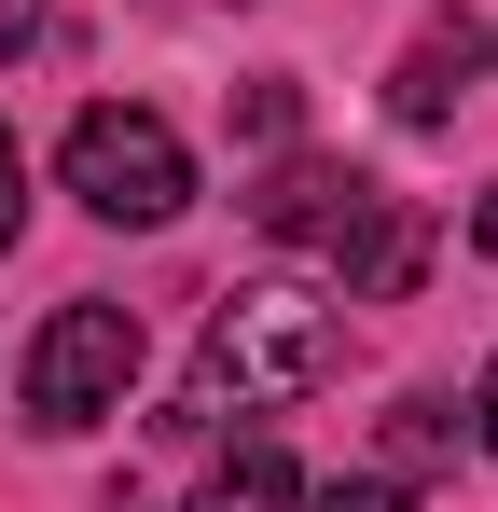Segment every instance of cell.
Here are the masks:
<instances>
[{"instance_id": "cell-12", "label": "cell", "mask_w": 498, "mask_h": 512, "mask_svg": "<svg viewBox=\"0 0 498 512\" xmlns=\"http://www.w3.org/2000/svg\"><path fill=\"white\" fill-rule=\"evenodd\" d=\"M471 250H498V194H485V208H471Z\"/></svg>"}, {"instance_id": "cell-8", "label": "cell", "mask_w": 498, "mask_h": 512, "mask_svg": "<svg viewBox=\"0 0 498 512\" xmlns=\"http://www.w3.org/2000/svg\"><path fill=\"white\" fill-rule=\"evenodd\" d=\"M291 125H305V97H291V84H249V97H236V139H263V153H277Z\"/></svg>"}, {"instance_id": "cell-11", "label": "cell", "mask_w": 498, "mask_h": 512, "mask_svg": "<svg viewBox=\"0 0 498 512\" xmlns=\"http://www.w3.org/2000/svg\"><path fill=\"white\" fill-rule=\"evenodd\" d=\"M42 42V0H0V56H28Z\"/></svg>"}, {"instance_id": "cell-2", "label": "cell", "mask_w": 498, "mask_h": 512, "mask_svg": "<svg viewBox=\"0 0 498 512\" xmlns=\"http://www.w3.org/2000/svg\"><path fill=\"white\" fill-rule=\"evenodd\" d=\"M249 208H263V236H291V250H332L360 291H374V305H402V291H415V263H429V222H402V208H388L360 167H319V153H291V167L263 180Z\"/></svg>"}, {"instance_id": "cell-6", "label": "cell", "mask_w": 498, "mask_h": 512, "mask_svg": "<svg viewBox=\"0 0 498 512\" xmlns=\"http://www.w3.org/2000/svg\"><path fill=\"white\" fill-rule=\"evenodd\" d=\"M291 499H305V485H291V457H277V443H249V457H236L194 512H291Z\"/></svg>"}, {"instance_id": "cell-10", "label": "cell", "mask_w": 498, "mask_h": 512, "mask_svg": "<svg viewBox=\"0 0 498 512\" xmlns=\"http://www.w3.org/2000/svg\"><path fill=\"white\" fill-rule=\"evenodd\" d=\"M28 236V167H14V125H0V250Z\"/></svg>"}, {"instance_id": "cell-9", "label": "cell", "mask_w": 498, "mask_h": 512, "mask_svg": "<svg viewBox=\"0 0 498 512\" xmlns=\"http://www.w3.org/2000/svg\"><path fill=\"white\" fill-rule=\"evenodd\" d=\"M443 443H457V429L429 416V402H402V416H388V457H402V471H429V457H443Z\"/></svg>"}, {"instance_id": "cell-7", "label": "cell", "mask_w": 498, "mask_h": 512, "mask_svg": "<svg viewBox=\"0 0 498 512\" xmlns=\"http://www.w3.org/2000/svg\"><path fill=\"white\" fill-rule=\"evenodd\" d=\"M291 512H402V485H388V471H332V485H305Z\"/></svg>"}, {"instance_id": "cell-3", "label": "cell", "mask_w": 498, "mask_h": 512, "mask_svg": "<svg viewBox=\"0 0 498 512\" xmlns=\"http://www.w3.org/2000/svg\"><path fill=\"white\" fill-rule=\"evenodd\" d=\"M70 194L97 208V222H180V208H194V153H180L166 111L97 97V111L70 125Z\"/></svg>"}, {"instance_id": "cell-4", "label": "cell", "mask_w": 498, "mask_h": 512, "mask_svg": "<svg viewBox=\"0 0 498 512\" xmlns=\"http://www.w3.org/2000/svg\"><path fill=\"white\" fill-rule=\"evenodd\" d=\"M125 388H139V319L125 305H56L42 346H28V416L42 429H97Z\"/></svg>"}, {"instance_id": "cell-5", "label": "cell", "mask_w": 498, "mask_h": 512, "mask_svg": "<svg viewBox=\"0 0 498 512\" xmlns=\"http://www.w3.org/2000/svg\"><path fill=\"white\" fill-rule=\"evenodd\" d=\"M485 14H443V28H415L402 42V70H388V111H402V125H443V111H457V97L485 84Z\"/></svg>"}, {"instance_id": "cell-1", "label": "cell", "mask_w": 498, "mask_h": 512, "mask_svg": "<svg viewBox=\"0 0 498 512\" xmlns=\"http://www.w3.org/2000/svg\"><path fill=\"white\" fill-rule=\"evenodd\" d=\"M332 374V305L305 277H249L208 305V333H194V374H180V416L166 429H236V416H277V402H305Z\"/></svg>"}, {"instance_id": "cell-13", "label": "cell", "mask_w": 498, "mask_h": 512, "mask_svg": "<svg viewBox=\"0 0 498 512\" xmlns=\"http://www.w3.org/2000/svg\"><path fill=\"white\" fill-rule=\"evenodd\" d=\"M485 443H498V360H485Z\"/></svg>"}]
</instances>
